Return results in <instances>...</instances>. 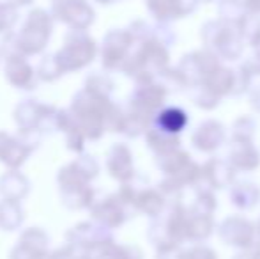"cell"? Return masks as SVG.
Listing matches in <instances>:
<instances>
[{
	"label": "cell",
	"instance_id": "obj_1",
	"mask_svg": "<svg viewBox=\"0 0 260 259\" xmlns=\"http://www.w3.org/2000/svg\"><path fill=\"white\" fill-rule=\"evenodd\" d=\"M52 34V16L43 9H36L28 14L23 28L16 38V48L25 55L39 53L46 46Z\"/></svg>",
	"mask_w": 260,
	"mask_h": 259
},
{
	"label": "cell",
	"instance_id": "obj_2",
	"mask_svg": "<svg viewBox=\"0 0 260 259\" xmlns=\"http://www.w3.org/2000/svg\"><path fill=\"white\" fill-rule=\"evenodd\" d=\"M94 57V43L87 36H78L73 32L66 38V45L55 53V59L62 73L75 71L87 66Z\"/></svg>",
	"mask_w": 260,
	"mask_h": 259
},
{
	"label": "cell",
	"instance_id": "obj_3",
	"mask_svg": "<svg viewBox=\"0 0 260 259\" xmlns=\"http://www.w3.org/2000/svg\"><path fill=\"white\" fill-rule=\"evenodd\" d=\"M52 14L73 28H83L92 21V11L85 0H57L52 7Z\"/></svg>",
	"mask_w": 260,
	"mask_h": 259
},
{
	"label": "cell",
	"instance_id": "obj_4",
	"mask_svg": "<svg viewBox=\"0 0 260 259\" xmlns=\"http://www.w3.org/2000/svg\"><path fill=\"white\" fill-rule=\"evenodd\" d=\"M6 78L18 89H32L34 87V71L21 55L7 57Z\"/></svg>",
	"mask_w": 260,
	"mask_h": 259
},
{
	"label": "cell",
	"instance_id": "obj_5",
	"mask_svg": "<svg viewBox=\"0 0 260 259\" xmlns=\"http://www.w3.org/2000/svg\"><path fill=\"white\" fill-rule=\"evenodd\" d=\"M30 148L25 142L0 131V160L9 167H20L27 160Z\"/></svg>",
	"mask_w": 260,
	"mask_h": 259
},
{
	"label": "cell",
	"instance_id": "obj_6",
	"mask_svg": "<svg viewBox=\"0 0 260 259\" xmlns=\"http://www.w3.org/2000/svg\"><path fill=\"white\" fill-rule=\"evenodd\" d=\"M16 18H18V13H16V6H14V4H9V2L0 4V32L13 27Z\"/></svg>",
	"mask_w": 260,
	"mask_h": 259
},
{
	"label": "cell",
	"instance_id": "obj_7",
	"mask_svg": "<svg viewBox=\"0 0 260 259\" xmlns=\"http://www.w3.org/2000/svg\"><path fill=\"white\" fill-rule=\"evenodd\" d=\"M38 73H39V76H41L43 80H53V78H57V76L62 75V71H60V68H58L55 55L46 57V59L41 63V66H39Z\"/></svg>",
	"mask_w": 260,
	"mask_h": 259
},
{
	"label": "cell",
	"instance_id": "obj_8",
	"mask_svg": "<svg viewBox=\"0 0 260 259\" xmlns=\"http://www.w3.org/2000/svg\"><path fill=\"white\" fill-rule=\"evenodd\" d=\"M14 4H16V6H27V4H30L32 0H13Z\"/></svg>",
	"mask_w": 260,
	"mask_h": 259
},
{
	"label": "cell",
	"instance_id": "obj_9",
	"mask_svg": "<svg viewBox=\"0 0 260 259\" xmlns=\"http://www.w3.org/2000/svg\"><path fill=\"white\" fill-rule=\"evenodd\" d=\"M80 259H87V257H80Z\"/></svg>",
	"mask_w": 260,
	"mask_h": 259
},
{
	"label": "cell",
	"instance_id": "obj_10",
	"mask_svg": "<svg viewBox=\"0 0 260 259\" xmlns=\"http://www.w3.org/2000/svg\"><path fill=\"white\" fill-rule=\"evenodd\" d=\"M55 2H57V0H55Z\"/></svg>",
	"mask_w": 260,
	"mask_h": 259
}]
</instances>
